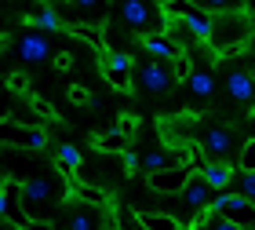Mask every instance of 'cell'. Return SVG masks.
I'll list each match as a JSON object with an SVG mask.
<instances>
[{
	"label": "cell",
	"mask_w": 255,
	"mask_h": 230,
	"mask_svg": "<svg viewBox=\"0 0 255 230\" xmlns=\"http://www.w3.org/2000/svg\"><path fill=\"white\" fill-rule=\"evenodd\" d=\"M66 198V183L59 179V172H44V176H33L22 183V205H26V212L33 216V220H44L48 223L51 209Z\"/></svg>",
	"instance_id": "6da1fadb"
},
{
	"label": "cell",
	"mask_w": 255,
	"mask_h": 230,
	"mask_svg": "<svg viewBox=\"0 0 255 230\" xmlns=\"http://www.w3.org/2000/svg\"><path fill=\"white\" fill-rule=\"evenodd\" d=\"M252 33H255L252 15H245V11H223V15H215V29L208 37V44L219 55H234L252 44Z\"/></svg>",
	"instance_id": "7a4b0ae2"
},
{
	"label": "cell",
	"mask_w": 255,
	"mask_h": 230,
	"mask_svg": "<svg viewBox=\"0 0 255 230\" xmlns=\"http://www.w3.org/2000/svg\"><path fill=\"white\" fill-rule=\"evenodd\" d=\"M208 209H215V212H223V216H230L237 227H255V201L252 198H245V194H230V190H219L215 198H212V205Z\"/></svg>",
	"instance_id": "3957f363"
},
{
	"label": "cell",
	"mask_w": 255,
	"mask_h": 230,
	"mask_svg": "<svg viewBox=\"0 0 255 230\" xmlns=\"http://www.w3.org/2000/svg\"><path fill=\"white\" fill-rule=\"evenodd\" d=\"M121 18L135 33H160V18L153 4H146V0H121Z\"/></svg>",
	"instance_id": "277c9868"
},
{
	"label": "cell",
	"mask_w": 255,
	"mask_h": 230,
	"mask_svg": "<svg viewBox=\"0 0 255 230\" xmlns=\"http://www.w3.org/2000/svg\"><path fill=\"white\" fill-rule=\"evenodd\" d=\"M190 176H193L190 165H171L164 172H149L146 183H149V190H153V194H182V187L190 183Z\"/></svg>",
	"instance_id": "5b68a950"
},
{
	"label": "cell",
	"mask_w": 255,
	"mask_h": 230,
	"mask_svg": "<svg viewBox=\"0 0 255 230\" xmlns=\"http://www.w3.org/2000/svg\"><path fill=\"white\" fill-rule=\"evenodd\" d=\"M4 146H22V150H44L48 132L44 128H26V124L4 121Z\"/></svg>",
	"instance_id": "8992f818"
},
{
	"label": "cell",
	"mask_w": 255,
	"mask_h": 230,
	"mask_svg": "<svg viewBox=\"0 0 255 230\" xmlns=\"http://www.w3.org/2000/svg\"><path fill=\"white\" fill-rule=\"evenodd\" d=\"M138 80H142V88L149 91V95H164V91L171 88V80H175V73H171L168 66L157 59V62H146V66H142Z\"/></svg>",
	"instance_id": "52a82bcc"
},
{
	"label": "cell",
	"mask_w": 255,
	"mask_h": 230,
	"mask_svg": "<svg viewBox=\"0 0 255 230\" xmlns=\"http://www.w3.org/2000/svg\"><path fill=\"white\" fill-rule=\"evenodd\" d=\"M182 201H186L190 209H201V212L212 205V183L204 179V172H193L190 176V183L182 187Z\"/></svg>",
	"instance_id": "ba28073f"
},
{
	"label": "cell",
	"mask_w": 255,
	"mask_h": 230,
	"mask_svg": "<svg viewBox=\"0 0 255 230\" xmlns=\"http://www.w3.org/2000/svg\"><path fill=\"white\" fill-rule=\"evenodd\" d=\"M18 55H22V62H44L51 55V44L44 33H22L18 37Z\"/></svg>",
	"instance_id": "9c48e42d"
},
{
	"label": "cell",
	"mask_w": 255,
	"mask_h": 230,
	"mask_svg": "<svg viewBox=\"0 0 255 230\" xmlns=\"http://www.w3.org/2000/svg\"><path fill=\"white\" fill-rule=\"evenodd\" d=\"M142 48L153 55V59H160V62H175L179 59V44L168 37V33H146V40H142Z\"/></svg>",
	"instance_id": "30bf717a"
},
{
	"label": "cell",
	"mask_w": 255,
	"mask_h": 230,
	"mask_svg": "<svg viewBox=\"0 0 255 230\" xmlns=\"http://www.w3.org/2000/svg\"><path fill=\"white\" fill-rule=\"evenodd\" d=\"M226 91H230V99H237V102H255V77L248 70H230Z\"/></svg>",
	"instance_id": "8fae6325"
},
{
	"label": "cell",
	"mask_w": 255,
	"mask_h": 230,
	"mask_svg": "<svg viewBox=\"0 0 255 230\" xmlns=\"http://www.w3.org/2000/svg\"><path fill=\"white\" fill-rule=\"evenodd\" d=\"M204 150L212 154V161H223L234 150V132L230 128H208L204 132Z\"/></svg>",
	"instance_id": "7c38bea8"
},
{
	"label": "cell",
	"mask_w": 255,
	"mask_h": 230,
	"mask_svg": "<svg viewBox=\"0 0 255 230\" xmlns=\"http://www.w3.org/2000/svg\"><path fill=\"white\" fill-rule=\"evenodd\" d=\"M135 220H138L142 230H182V223L175 220V216H168V212H142L138 209Z\"/></svg>",
	"instance_id": "4fadbf2b"
},
{
	"label": "cell",
	"mask_w": 255,
	"mask_h": 230,
	"mask_svg": "<svg viewBox=\"0 0 255 230\" xmlns=\"http://www.w3.org/2000/svg\"><path fill=\"white\" fill-rule=\"evenodd\" d=\"M186 84H190V95L204 102V99H212V91H215V77H212V70H201V66H197Z\"/></svg>",
	"instance_id": "5bb4252c"
},
{
	"label": "cell",
	"mask_w": 255,
	"mask_h": 230,
	"mask_svg": "<svg viewBox=\"0 0 255 230\" xmlns=\"http://www.w3.org/2000/svg\"><path fill=\"white\" fill-rule=\"evenodd\" d=\"M204 179L212 183V190H226L230 187V165L226 161H204Z\"/></svg>",
	"instance_id": "9a60e30c"
},
{
	"label": "cell",
	"mask_w": 255,
	"mask_h": 230,
	"mask_svg": "<svg viewBox=\"0 0 255 230\" xmlns=\"http://www.w3.org/2000/svg\"><path fill=\"white\" fill-rule=\"evenodd\" d=\"M193 11H197L193 0H164V4H160V15L164 18H186Z\"/></svg>",
	"instance_id": "2e32d148"
},
{
	"label": "cell",
	"mask_w": 255,
	"mask_h": 230,
	"mask_svg": "<svg viewBox=\"0 0 255 230\" xmlns=\"http://www.w3.org/2000/svg\"><path fill=\"white\" fill-rule=\"evenodd\" d=\"M4 121H15V124H26V128H40V121H44V113L37 106H26V110H15V113H7Z\"/></svg>",
	"instance_id": "e0dca14e"
},
{
	"label": "cell",
	"mask_w": 255,
	"mask_h": 230,
	"mask_svg": "<svg viewBox=\"0 0 255 230\" xmlns=\"http://www.w3.org/2000/svg\"><path fill=\"white\" fill-rule=\"evenodd\" d=\"M95 146L99 150H113V154H124V146H128V135L124 132H110V135H95Z\"/></svg>",
	"instance_id": "ac0fdd59"
},
{
	"label": "cell",
	"mask_w": 255,
	"mask_h": 230,
	"mask_svg": "<svg viewBox=\"0 0 255 230\" xmlns=\"http://www.w3.org/2000/svg\"><path fill=\"white\" fill-rule=\"evenodd\" d=\"M204 227L208 230H245V227H237L230 216H223V212H215V209H204Z\"/></svg>",
	"instance_id": "d6986e66"
},
{
	"label": "cell",
	"mask_w": 255,
	"mask_h": 230,
	"mask_svg": "<svg viewBox=\"0 0 255 230\" xmlns=\"http://www.w3.org/2000/svg\"><path fill=\"white\" fill-rule=\"evenodd\" d=\"M197 7L212 11V15H223V11H241L245 7V0H193Z\"/></svg>",
	"instance_id": "ffe728a7"
},
{
	"label": "cell",
	"mask_w": 255,
	"mask_h": 230,
	"mask_svg": "<svg viewBox=\"0 0 255 230\" xmlns=\"http://www.w3.org/2000/svg\"><path fill=\"white\" fill-rule=\"evenodd\" d=\"M80 165H84V157H80V150H77V146H59V168L62 172H73V168H80Z\"/></svg>",
	"instance_id": "44dd1931"
},
{
	"label": "cell",
	"mask_w": 255,
	"mask_h": 230,
	"mask_svg": "<svg viewBox=\"0 0 255 230\" xmlns=\"http://www.w3.org/2000/svg\"><path fill=\"white\" fill-rule=\"evenodd\" d=\"M106 70L128 73V70H131V55H128V51H106Z\"/></svg>",
	"instance_id": "7402d4cb"
},
{
	"label": "cell",
	"mask_w": 255,
	"mask_h": 230,
	"mask_svg": "<svg viewBox=\"0 0 255 230\" xmlns=\"http://www.w3.org/2000/svg\"><path fill=\"white\" fill-rule=\"evenodd\" d=\"M69 33L73 37H88L95 48H106V37H102V29H88V26H69Z\"/></svg>",
	"instance_id": "603a6c76"
},
{
	"label": "cell",
	"mask_w": 255,
	"mask_h": 230,
	"mask_svg": "<svg viewBox=\"0 0 255 230\" xmlns=\"http://www.w3.org/2000/svg\"><path fill=\"white\" fill-rule=\"evenodd\" d=\"M37 22H40L44 29H62V26H66V22L59 18V11H55V7H44L40 15H37Z\"/></svg>",
	"instance_id": "cb8c5ba5"
},
{
	"label": "cell",
	"mask_w": 255,
	"mask_h": 230,
	"mask_svg": "<svg viewBox=\"0 0 255 230\" xmlns=\"http://www.w3.org/2000/svg\"><path fill=\"white\" fill-rule=\"evenodd\" d=\"M241 172H255V139H248L245 146H241Z\"/></svg>",
	"instance_id": "d4e9b609"
},
{
	"label": "cell",
	"mask_w": 255,
	"mask_h": 230,
	"mask_svg": "<svg viewBox=\"0 0 255 230\" xmlns=\"http://www.w3.org/2000/svg\"><path fill=\"white\" fill-rule=\"evenodd\" d=\"M91 227H95L91 212H84V209H80V212H73V220H69V230H91Z\"/></svg>",
	"instance_id": "484cf974"
},
{
	"label": "cell",
	"mask_w": 255,
	"mask_h": 230,
	"mask_svg": "<svg viewBox=\"0 0 255 230\" xmlns=\"http://www.w3.org/2000/svg\"><path fill=\"white\" fill-rule=\"evenodd\" d=\"M106 80H110V84L117 88V91H128V88H131V77L121 73V70H106Z\"/></svg>",
	"instance_id": "4316f807"
},
{
	"label": "cell",
	"mask_w": 255,
	"mask_h": 230,
	"mask_svg": "<svg viewBox=\"0 0 255 230\" xmlns=\"http://www.w3.org/2000/svg\"><path fill=\"white\" fill-rule=\"evenodd\" d=\"M77 190H80V198H84V201L99 205V209H102V205H106V194H102L99 187H77Z\"/></svg>",
	"instance_id": "83f0119b"
},
{
	"label": "cell",
	"mask_w": 255,
	"mask_h": 230,
	"mask_svg": "<svg viewBox=\"0 0 255 230\" xmlns=\"http://www.w3.org/2000/svg\"><path fill=\"white\" fill-rule=\"evenodd\" d=\"M241 194L255 201V172H241Z\"/></svg>",
	"instance_id": "f1b7e54d"
},
{
	"label": "cell",
	"mask_w": 255,
	"mask_h": 230,
	"mask_svg": "<svg viewBox=\"0 0 255 230\" xmlns=\"http://www.w3.org/2000/svg\"><path fill=\"white\" fill-rule=\"evenodd\" d=\"M190 73H193L190 59H186V55H179V59H175V80H190Z\"/></svg>",
	"instance_id": "f546056e"
},
{
	"label": "cell",
	"mask_w": 255,
	"mask_h": 230,
	"mask_svg": "<svg viewBox=\"0 0 255 230\" xmlns=\"http://www.w3.org/2000/svg\"><path fill=\"white\" fill-rule=\"evenodd\" d=\"M7 88L18 91V95H26V91H29V80L22 77V73H11V77H7Z\"/></svg>",
	"instance_id": "4dcf8cb0"
},
{
	"label": "cell",
	"mask_w": 255,
	"mask_h": 230,
	"mask_svg": "<svg viewBox=\"0 0 255 230\" xmlns=\"http://www.w3.org/2000/svg\"><path fill=\"white\" fill-rule=\"evenodd\" d=\"M69 99H73V102H80V106H91V91H88V88H80V84H73V88H69Z\"/></svg>",
	"instance_id": "1f68e13d"
},
{
	"label": "cell",
	"mask_w": 255,
	"mask_h": 230,
	"mask_svg": "<svg viewBox=\"0 0 255 230\" xmlns=\"http://www.w3.org/2000/svg\"><path fill=\"white\" fill-rule=\"evenodd\" d=\"M138 168H142V157L131 154V150H124V172H128V176H135Z\"/></svg>",
	"instance_id": "d6a6232c"
},
{
	"label": "cell",
	"mask_w": 255,
	"mask_h": 230,
	"mask_svg": "<svg viewBox=\"0 0 255 230\" xmlns=\"http://www.w3.org/2000/svg\"><path fill=\"white\" fill-rule=\"evenodd\" d=\"M135 128H138V121L131 117V113H124V117L117 121V132H124V135H135Z\"/></svg>",
	"instance_id": "836d02e7"
},
{
	"label": "cell",
	"mask_w": 255,
	"mask_h": 230,
	"mask_svg": "<svg viewBox=\"0 0 255 230\" xmlns=\"http://www.w3.org/2000/svg\"><path fill=\"white\" fill-rule=\"evenodd\" d=\"M69 4H77V7H88V11H91V7H102V0H69Z\"/></svg>",
	"instance_id": "e575fe53"
},
{
	"label": "cell",
	"mask_w": 255,
	"mask_h": 230,
	"mask_svg": "<svg viewBox=\"0 0 255 230\" xmlns=\"http://www.w3.org/2000/svg\"><path fill=\"white\" fill-rule=\"evenodd\" d=\"M55 62H59V70H69V66H73V59H69V55H59Z\"/></svg>",
	"instance_id": "d590c367"
},
{
	"label": "cell",
	"mask_w": 255,
	"mask_h": 230,
	"mask_svg": "<svg viewBox=\"0 0 255 230\" xmlns=\"http://www.w3.org/2000/svg\"><path fill=\"white\" fill-rule=\"evenodd\" d=\"M102 230H121V227H117V216H110V220H106V227H102Z\"/></svg>",
	"instance_id": "8d00e7d4"
},
{
	"label": "cell",
	"mask_w": 255,
	"mask_h": 230,
	"mask_svg": "<svg viewBox=\"0 0 255 230\" xmlns=\"http://www.w3.org/2000/svg\"><path fill=\"white\" fill-rule=\"evenodd\" d=\"M190 230H208V227H204V220H197V223H193Z\"/></svg>",
	"instance_id": "74e56055"
},
{
	"label": "cell",
	"mask_w": 255,
	"mask_h": 230,
	"mask_svg": "<svg viewBox=\"0 0 255 230\" xmlns=\"http://www.w3.org/2000/svg\"><path fill=\"white\" fill-rule=\"evenodd\" d=\"M245 7L252 11V15H255V0H245Z\"/></svg>",
	"instance_id": "f35d334b"
},
{
	"label": "cell",
	"mask_w": 255,
	"mask_h": 230,
	"mask_svg": "<svg viewBox=\"0 0 255 230\" xmlns=\"http://www.w3.org/2000/svg\"><path fill=\"white\" fill-rule=\"evenodd\" d=\"M252 121H255V113H252Z\"/></svg>",
	"instance_id": "ab89813d"
},
{
	"label": "cell",
	"mask_w": 255,
	"mask_h": 230,
	"mask_svg": "<svg viewBox=\"0 0 255 230\" xmlns=\"http://www.w3.org/2000/svg\"><path fill=\"white\" fill-rule=\"evenodd\" d=\"M245 230H252V227H245Z\"/></svg>",
	"instance_id": "60d3db41"
}]
</instances>
